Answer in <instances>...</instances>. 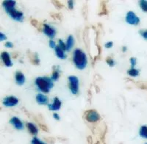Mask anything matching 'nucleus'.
<instances>
[{"mask_svg":"<svg viewBox=\"0 0 147 144\" xmlns=\"http://www.w3.org/2000/svg\"><path fill=\"white\" fill-rule=\"evenodd\" d=\"M139 135L141 137L147 139V126H142L139 130Z\"/></svg>","mask_w":147,"mask_h":144,"instance_id":"nucleus-20","label":"nucleus"},{"mask_svg":"<svg viewBox=\"0 0 147 144\" xmlns=\"http://www.w3.org/2000/svg\"><path fill=\"white\" fill-rule=\"evenodd\" d=\"M28 52V57L30 60V62L32 63L33 65H38L39 62H40V60H39L38 54L32 53V52H30V51H29Z\"/></svg>","mask_w":147,"mask_h":144,"instance_id":"nucleus-17","label":"nucleus"},{"mask_svg":"<svg viewBox=\"0 0 147 144\" xmlns=\"http://www.w3.org/2000/svg\"><path fill=\"white\" fill-rule=\"evenodd\" d=\"M113 46V43L112 41L107 42V43L105 44V47L106 49H110V48H112Z\"/></svg>","mask_w":147,"mask_h":144,"instance_id":"nucleus-29","label":"nucleus"},{"mask_svg":"<svg viewBox=\"0 0 147 144\" xmlns=\"http://www.w3.org/2000/svg\"><path fill=\"white\" fill-rule=\"evenodd\" d=\"M138 86L140 87V88L142 89V90H146V91H147V86L145 85H144V84L139 85Z\"/></svg>","mask_w":147,"mask_h":144,"instance_id":"nucleus-37","label":"nucleus"},{"mask_svg":"<svg viewBox=\"0 0 147 144\" xmlns=\"http://www.w3.org/2000/svg\"><path fill=\"white\" fill-rule=\"evenodd\" d=\"M140 34L144 39L147 40V30H141L140 31Z\"/></svg>","mask_w":147,"mask_h":144,"instance_id":"nucleus-27","label":"nucleus"},{"mask_svg":"<svg viewBox=\"0 0 147 144\" xmlns=\"http://www.w3.org/2000/svg\"><path fill=\"white\" fill-rule=\"evenodd\" d=\"M106 63H107V65H110V67H113L115 65V61L111 57H107L106 58Z\"/></svg>","mask_w":147,"mask_h":144,"instance_id":"nucleus-23","label":"nucleus"},{"mask_svg":"<svg viewBox=\"0 0 147 144\" xmlns=\"http://www.w3.org/2000/svg\"><path fill=\"white\" fill-rule=\"evenodd\" d=\"M0 58L3 61V63L7 67H11L12 65H13L11 57H10V54L8 52H2L1 55H0Z\"/></svg>","mask_w":147,"mask_h":144,"instance_id":"nucleus-10","label":"nucleus"},{"mask_svg":"<svg viewBox=\"0 0 147 144\" xmlns=\"http://www.w3.org/2000/svg\"><path fill=\"white\" fill-rule=\"evenodd\" d=\"M53 118L55 119V120H57V121H59V120L60 119V116H59L58 113H57V112H55V113L53 114Z\"/></svg>","mask_w":147,"mask_h":144,"instance_id":"nucleus-36","label":"nucleus"},{"mask_svg":"<svg viewBox=\"0 0 147 144\" xmlns=\"http://www.w3.org/2000/svg\"><path fill=\"white\" fill-rule=\"evenodd\" d=\"M15 80L17 85H23L25 83V76L22 71H16L15 74Z\"/></svg>","mask_w":147,"mask_h":144,"instance_id":"nucleus-12","label":"nucleus"},{"mask_svg":"<svg viewBox=\"0 0 147 144\" xmlns=\"http://www.w3.org/2000/svg\"><path fill=\"white\" fill-rule=\"evenodd\" d=\"M10 123L17 130H23L24 128L23 122L18 117H16V116L11 118V119L10 120Z\"/></svg>","mask_w":147,"mask_h":144,"instance_id":"nucleus-9","label":"nucleus"},{"mask_svg":"<svg viewBox=\"0 0 147 144\" xmlns=\"http://www.w3.org/2000/svg\"><path fill=\"white\" fill-rule=\"evenodd\" d=\"M139 5H140V8L144 12L147 13V1L145 0H141L139 2Z\"/></svg>","mask_w":147,"mask_h":144,"instance_id":"nucleus-22","label":"nucleus"},{"mask_svg":"<svg viewBox=\"0 0 147 144\" xmlns=\"http://www.w3.org/2000/svg\"><path fill=\"white\" fill-rule=\"evenodd\" d=\"M73 62L76 68L78 69H85L88 65V57L86 54L80 49H75L73 55Z\"/></svg>","mask_w":147,"mask_h":144,"instance_id":"nucleus-1","label":"nucleus"},{"mask_svg":"<svg viewBox=\"0 0 147 144\" xmlns=\"http://www.w3.org/2000/svg\"><path fill=\"white\" fill-rule=\"evenodd\" d=\"M58 46L59 47H60V49H63V51H66V48H65V44L64 43L63 41L61 39H59L58 40Z\"/></svg>","mask_w":147,"mask_h":144,"instance_id":"nucleus-25","label":"nucleus"},{"mask_svg":"<svg viewBox=\"0 0 147 144\" xmlns=\"http://www.w3.org/2000/svg\"><path fill=\"white\" fill-rule=\"evenodd\" d=\"M127 47H126V46H123V47H122V52H126V51H127Z\"/></svg>","mask_w":147,"mask_h":144,"instance_id":"nucleus-38","label":"nucleus"},{"mask_svg":"<svg viewBox=\"0 0 147 144\" xmlns=\"http://www.w3.org/2000/svg\"><path fill=\"white\" fill-rule=\"evenodd\" d=\"M35 99H36L37 103L40 105H46V104H48L49 103L48 97L43 94H37Z\"/></svg>","mask_w":147,"mask_h":144,"instance_id":"nucleus-13","label":"nucleus"},{"mask_svg":"<svg viewBox=\"0 0 147 144\" xmlns=\"http://www.w3.org/2000/svg\"><path fill=\"white\" fill-rule=\"evenodd\" d=\"M62 105V102L58 97H55L53 99V102L52 104H48V108L49 110L57 111L60 109Z\"/></svg>","mask_w":147,"mask_h":144,"instance_id":"nucleus-11","label":"nucleus"},{"mask_svg":"<svg viewBox=\"0 0 147 144\" xmlns=\"http://www.w3.org/2000/svg\"><path fill=\"white\" fill-rule=\"evenodd\" d=\"M145 144H147V143H146Z\"/></svg>","mask_w":147,"mask_h":144,"instance_id":"nucleus-39","label":"nucleus"},{"mask_svg":"<svg viewBox=\"0 0 147 144\" xmlns=\"http://www.w3.org/2000/svg\"><path fill=\"white\" fill-rule=\"evenodd\" d=\"M31 144H46L45 143L43 142L42 141H40L39 138H38L37 137H34L32 138V140L31 141Z\"/></svg>","mask_w":147,"mask_h":144,"instance_id":"nucleus-24","label":"nucleus"},{"mask_svg":"<svg viewBox=\"0 0 147 144\" xmlns=\"http://www.w3.org/2000/svg\"><path fill=\"white\" fill-rule=\"evenodd\" d=\"M55 54L57 55V57H59L61 60H65L66 58V54L65 53V51H63V49H61L58 46H56V47L55 48Z\"/></svg>","mask_w":147,"mask_h":144,"instance_id":"nucleus-18","label":"nucleus"},{"mask_svg":"<svg viewBox=\"0 0 147 144\" xmlns=\"http://www.w3.org/2000/svg\"><path fill=\"white\" fill-rule=\"evenodd\" d=\"M74 38L71 35H70L69 37L67 38L66 42H65V48H66V51L70 52L72 49H73L74 46Z\"/></svg>","mask_w":147,"mask_h":144,"instance_id":"nucleus-15","label":"nucleus"},{"mask_svg":"<svg viewBox=\"0 0 147 144\" xmlns=\"http://www.w3.org/2000/svg\"><path fill=\"white\" fill-rule=\"evenodd\" d=\"M5 46L6 48H10V49H11V48H13V44L12 42L7 41L5 43Z\"/></svg>","mask_w":147,"mask_h":144,"instance_id":"nucleus-32","label":"nucleus"},{"mask_svg":"<svg viewBox=\"0 0 147 144\" xmlns=\"http://www.w3.org/2000/svg\"><path fill=\"white\" fill-rule=\"evenodd\" d=\"M16 5V2L15 1H13V0H7V1H4L2 2V6L5 9L6 12L11 10V9L15 8Z\"/></svg>","mask_w":147,"mask_h":144,"instance_id":"nucleus-14","label":"nucleus"},{"mask_svg":"<svg viewBox=\"0 0 147 144\" xmlns=\"http://www.w3.org/2000/svg\"><path fill=\"white\" fill-rule=\"evenodd\" d=\"M2 103H3L5 107H15L18 104V98L13 96H6L3 99Z\"/></svg>","mask_w":147,"mask_h":144,"instance_id":"nucleus-7","label":"nucleus"},{"mask_svg":"<svg viewBox=\"0 0 147 144\" xmlns=\"http://www.w3.org/2000/svg\"><path fill=\"white\" fill-rule=\"evenodd\" d=\"M7 13L12 19L17 21V22H23L24 19L23 13L22 11H18L16 8L11 9V10L7 11Z\"/></svg>","mask_w":147,"mask_h":144,"instance_id":"nucleus-6","label":"nucleus"},{"mask_svg":"<svg viewBox=\"0 0 147 144\" xmlns=\"http://www.w3.org/2000/svg\"><path fill=\"white\" fill-rule=\"evenodd\" d=\"M129 61H130V63H131V65H132V68L135 67L136 63H137V60H136V57H131Z\"/></svg>","mask_w":147,"mask_h":144,"instance_id":"nucleus-28","label":"nucleus"},{"mask_svg":"<svg viewBox=\"0 0 147 144\" xmlns=\"http://www.w3.org/2000/svg\"><path fill=\"white\" fill-rule=\"evenodd\" d=\"M126 22L131 25H138L140 23V19L133 11H129L126 15Z\"/></svg>","mask_w":147,"mask_h":144,"instance_id":"nucleus-5","label":"nucleus"},{"mask_svg":"<svg viewBox=\"0 0 147 144\" xmlns=\"http://www.w3.org/2000/svg\"><path fill=\"white\" fill-rule=\"evenodd\" d=\"M39 125H40V127L41 128V129H43V130L46 131V132H48V128H47V127L45 125V124H39Z\"/></svg>","mask_w":147,"mask_h":144,"instance_id":"nucleus-35","label":"nucleus"},{"mask_svg":"<svg viewBox=\"0 0 147 144\" xmlns=\"http://www.w3.org/2000/svg\"><path fill=\"white\" fill-rule=\"evenodd\" d=\"M85 118L90 123H96L100 120L101 116L96 110H88L85 112Z\"/></svg>","mask_w":147,"mask_h":144,"instance_id":"nucleus-4","label":"nucleus"},{"mask_svg":"<svg viewBox=\"0 0 147 144\" xmlns=\"http://www.w3.org/2000/svg\"><path fill=\"white\" fill-rule=\"evenodd\" d=\"M6 39H7L6 35L2 33V32H0V41H4V40H5Z\"/></svg>","mask_w":147,"mask_h":144,"instance_id":"nucleus-33","label":"nucleus"},{"mask_svg":"<svg viewBox=\"0 0 147 144\" xmlns=\"http://www.w3.org/2000/svg\"><path fill=\"white\" fill-rule=\"evenodd\" d=\"M69 86L71 92L74 95H77L79 93L80 87V81L76 76H70L69 77Z\"/></svg>","mask_w":147,"mask_h":144,"instance_id":"nucleus-3","label":"nucleus"},{"mask_svg":"<svg viewBox=\"0 0 147 144\" xmlns=\"http://www.w3.org/2000/svg\"><path fill=\"white\" fill-rule=\"evenodd\" d=\"M53 4L56 6V7H58V8H61V7H63V5L62 4H60L59 2H57V1H56V2H55V1H53Z\"/></svg>","mask_w":147,"mask_h":144,"instance_id":"nucleus-34","label":"nucleus"},{"mask_svg":"<svg viewBox=\"0 0 147 144\" xmlns=\"http://www.w3.org/2000/svg\"><path fill=\"white\" fill-rule=\"evenodd\" d=\"M43 32L50 38H54L56 35V33H57L56 30L52 26L49 25L48 24H43Z\"/></svg>","mask_w":147,"mask_h":144,"instance_id":"nucleus-8","label":"nucleus"},{"mask_svg":"<svg viewBox=\"0 0 147 144\" xmlns=\"http://www.w3.org/2000/svg\"><path fill=\"white\" fill-rule=\"evenodd\" d=\"M49 47L52 48V49H55V47H56V44H55V42L54 41V40H50L49 41Z\"/></svg>","mask_w":147,"mask_h":144,"instance_id":"nucleus-30","label":"nucleus"},{"mask_svg":"<svg viewBox=\"0 0 147 144\" xmlns=\"http://www.w3.org/2000/svg\"><path fill=\"white\" fill-rule=\"evenodd\" d=\"M68 6H69V8L72 10L74 8V2L72 0H70V1H68Z\"/></svg>","mask_w":147,"mask_h":144,"instance_id":"nucleus-31","label":"nucleus"},{"mask_svg":"<svg viewBox=\"0 0 147 144\" xmlns=\"http://www.w3.org/2000/svg\"><path fill=\"white\" fill-rule=\"evenodd\" d=\"M35 86L39 91L44 94H47L54 87L53 81L47 77H37L35 81Z\"/></svg>","mask_w":147,"mask_h":144,"instance_id":"nucleus-2","label":"nucleus"},{"mask_svg":"<svg viewBox=\"0 0 147 144\" xmlns=\"http://www.w3.org/2000/svg\"><path fill=\"white\" fill-rule=\"evenodd\" d=\"M59 77H60V70H59L58 67L55 66L53 68V71H52L51 79L52 81H57L58 80Z\"/></svg>","mask_w":147,"mask_h":144,"instance_id":"nucleus-19","label":"nucleus"},{"mask_svg":"<svg viewBox=\"0 0 147 144\" xmlns=\"http://www.w3.org/2000/svg\"><path fill=\"white\" fill-rule=\"evenodd\" d=\"M27 128L28 129L29 133L33 136H36L38 133V129L37 127L35 124H32V123H27Z\"/></svg>","mask_w":147,"mask_h":144,"instance_id":"nucleus-16","label":"nucleus"},{"mask_svg":"<svg viewBox=\"0 0 147 144\" xmlns=\"http://www.w3.org/2000/svg\"><path fill=\"white\" fill-rule=\"evenodd\" d=\"M127 74L132 77H136L139 75V71L138 69H135V68H131L130 69H129L127 71Z\"/></svg>","mask_w":147,"mask_h":144,"instance_id":"nucleus-21","label":"nucleus"},{"mask_svg":"<svg viewBox=\"0 0 147 144\" xmlns=\"http://www.w3.org/2000/svg\"><path fill=\"white\" fill-rule=\"evenodd\" d=\"M31 23H32V25H33L34 27H36L37 29H38V30H41V28H40V25H39L40 24H39L38 22V21H36V20H35V19H33V20L31 21Z\"/></svg>","mask_w":147,"mask_h":144,"instance_id":"nucleus-26","label":"nucleus"}]
</instances>
